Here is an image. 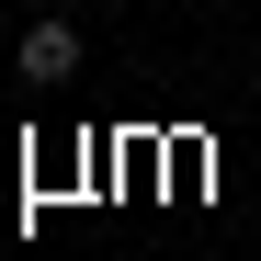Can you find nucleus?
<instances>
[{
  "label": "nucleus",
  "mask_w": 261,
  "mask_h": 261,
  "mask_svg": "<svg viewBox=\"0 0 261 261\" xmlns=\"http://www.w3.org/2000/svg\"><path fill=\"white\" fill-rule=\"evenodd\" d=\"M68 68H80V34L68 23H34L23 34V80H68Z\"/></svg>",
  "instance_id": "1"
}]
</instances>
